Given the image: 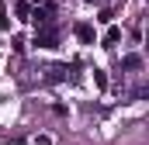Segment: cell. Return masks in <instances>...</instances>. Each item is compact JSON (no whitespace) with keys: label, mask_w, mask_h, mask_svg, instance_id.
<instances>
[{"label":"cell","mask_w":149,"mask_h":145,"mask_svg":"<svg viewBox=\"0 0 149 145\" xmlns=\"http://www.w3.org/2000/svg\"><path fill=\"white\" fill-rule=\"evenodd\" d=\"M121 69H128V72L142 69V55H135V52H132V55H125V59H121Z\"/></svg>","instance_id":"5"},{"label":"cell","mask_w":149,"mask_h":145,"mask_svg":"<svg viewBox=\"0 0 149 145\" xmlns=\"http://www.w3.org/2000/svg\"><path fill=\"white\" fill-rule=\"evenodd\" d=\"M97 21H101V24H111V21H114V14H111V10H108V7H104V10L97 14Z\"/></svg>","instance_id":"8"},{"label":"cell","mask_w":149,"mask_h":145,"mask_svg":"<svg viewBox=\"0 0 149 145\" xmlns=\"http://www.w3.org/2000/svg\"><path fill=\"white\" fill-rule=\"evenodd\" d=\"M118 41H121V28H118V24H111V28L104 31V38H101V45H104V48H114Z\"/></svg>","instance_id":"4"},{"label":"cell","mask_w":149,"mask_h":145,"mask_svg":"<svg viewBox=\"0 0 149 145\" xmlns=\"http://www.w3.org/2000/svg\"><path fill=\"white\" fill-rule=\"evenodd\" d=\"M31 145H52L49 138H31Z\"/></svg>","instance_id":"9"},{"label":"cell","mask_w":149,"mask_h":145,"mask_svg":"<svg viewBox=\"0 0 149 145\" xmlns=\"http://www.w3.org/2000/svg\"><path fill=\"white\" fill-rule=\"evenodd\" d=\"M14 14H17L21 21H28V17H31V3H28V0H17V7H14Z\"/></svg>","instance_id":"6"},{"label":"cell","mask_w":149,"mask_h":145,"mask_svg":"<svg viewBox=\"0 0 149 145\" xmlns=\"http://www.w3.org/2000/svg\"><path fill=\"white\" fill-rule=\"evenodd\" d=\"M28 3H42V0H28Z\"/></svg>","instance_id":"10"},{"label":"cell","mask_w":149,"mask_h":145,"mask_svg":"<svg viewBox=\"0 0 149 145\" xmlns=\"http://www.w3.org/2000/svg\"><path fill=\"white\" fill-rule=\"evenodd\" d=\"M94 83H97V90H108V76H104V69H94Z\"/></svg>","instance_id":"7"},{"label":"cell","mask_w":149,"mask_h":145,"mask_svg":"<svg viewBox=\"0 0 149 145\" xmlns=\"http://www.w3.org/2000/svg\"><path fill=\"white\" fill-rule=\"evenodd\" d=\"M35 45L38 48H56V45H59V28H56V24L35 28Z\"/></svg>","instance_id":"1"},{"label":"cell","mask_w":149,"mask_h":145,"mask_svg":"<svg viewBox=\"0 0 149 145\" xmlns=\"http://www.w3.org/2000/svg\"><path fill=\"white\" fill-rule=\"evenodd\" d=\"M73 35L83 41V45H94V24H87V21H76L73 24Z\"/></svg>","instance_id":"2"},{"label":"cell","mask_w":149,"mask_h":145,"mask_svg":"<svg viewBox=\"0 0 149 145\" xmlns=\"http://www.w3.org/2000/svg\"><path fill=\"white\" fill-rule=\"evenodd\" d=\"M66 66H63V62H56V66H49V69H45V79H49V83H63V79H66Z\"/></svg>","instance_id":"3"}]
</instances>
